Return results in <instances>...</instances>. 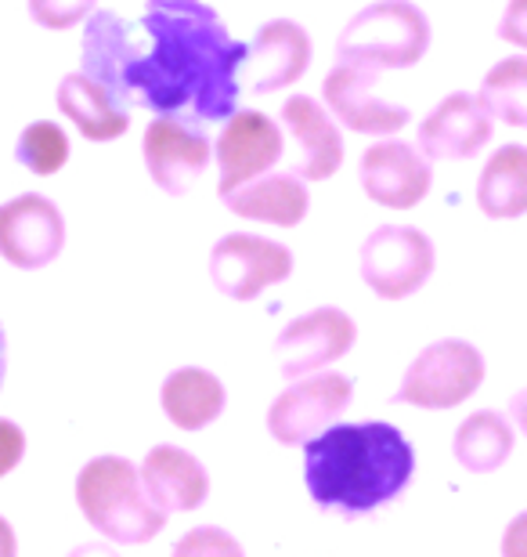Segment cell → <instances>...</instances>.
I'll list each match as a JSON object with an SVG mask.
<instances>
[{
  "mask_svg": "<svg viewBox=\"0 0 527 557\" xmlns=\"http://www.w3.org/2000/svg\"><path fill=\"white\" fill-rule=\"evenodd\" d=\"M4 370H8V341H4V326H0V387H4Z\"/></svg>",
  "mask_w": 527,
  "mask_h": 557,
  "instance_id": "cell-34",
  "label": "cell"
},
{
  "mask_svg": "<svg viewBox=\"0 0 527 557\" xmlns=\"http://www.w3.org/2000/svg\"><path fill=\"white\" fill-rule=\"evenodd\" d=\"M499 37L527 51V0H510L506 15L499 22Z\"/></svg>",
  "mask_w": 527,
  "mask_h": 557,
  "instance_id": "cell-29",
  "label": "cell"
},
{
  "mask_svg": "<svg viewBox=\"0 0 527 557\" xmlns=\"http://www.w3.org/2000/svg\"><path fill=\"white\" fill-rule=\"evenodd\" d=\"M70 557H120L112 547H102V543H84V547H76Z\"/></svg>",
  "mask_w": 527,
  "mask_h": 557,
  "instance_id": "cell-33",
  "label": "cell"
},
{
  "mask_svg": "<svg viewBox=\"0 0 527 557\" xmlns=\"http://www.w3.org/2000/svg\"><path fill=\"white\" fill-rule=\"evenodd\" d=\"M477 207L488 218L510 221L527 214V149L524 145H502L480 171Z\"/></svg>",
  "mask_w": 527,
  "mask_h": 557,
  "instance_id": "cell-22",
  "label": "cell"
},
{
  "mask_svg": "<svg viewBox=\"0 0 527 557\" xmlns=\"http://www.w3.org/2000/svg\"><path fill=\"white\" fill-rule=\"evenodd\" d=\"M434 275V243L409 225H384L362 247V278L376 297L405 300Z\"/></svg>",
  "mask_w": 527,
  "mask_h": 557,
  "instance_id": "cell-6",
  "label": "cell"
},
{
  "mask_svg": "<svg viewBox=\"0 0 527 557\" xmlns=\"http://www.w3.org/2000/svg\"><path fill=\"white\" fill-rule=\"evenodd\" d=\"M293 272V253L289 247L250 232H231L213 243L210 250V278L224 297L253 300L267 286L283 283Z\"/></svg>",
  "mask_w": 527,
  "mask_h": 557,
  "instance_id": "cell-7",
  "label": "cell"
},
{
  "mask_svg": "<svg viewBox=\"0 0 527 557\" xmlns=\"http://www.w3.org/2000/svg\"><path fill=\"white\" fill-rule=\"evenodd\" d=\"M379 81L376 70L368 65H351V62H336L329 76L322 84L325 106L329 113L340 120L343 127L357 131V135H398L409 124V109L384 102L373 95V84Z\"/></svg>",
  "mask_w": 527,
  "mask_h": 557,
  "instance_id": "cell-10",
  "label": "cell"
},
{
  "mask_svg": "<svg viewBox=\"0 0 527 557\" xmlns=\"http://www.w3.org/2000/svg\"><path fill=\"white\" fill-rule=\"evenodd\" d=\"M171 557H246L242 543L217 525H199L174 543Z\"/></svg>",
  "mask_w": 527,
  "mask_h": 557,
  "instance_id": "cell-26",
  "label": "cell"
},
{
  "mask_svg": "<svg viewBox=\"0 0 527 557\" xmlns=\"http://www.w3.org/2000/svg\"><path fill=\"white\" fill-rule=\"evenodd\" d=\"M224 207L231 214H239L246 221H264V225H278V228H293L308 218L311 196L304 177L289 174H261L253 182H246L231 193H224Z\"/></svg>",
  "mask_w": 527,
  "mask_h": 557,
  "instance_id": "cell-19",
  "label": "cell"
},
{
  "mask_svg": "<svg viewBox=\"0 0 527 557\" xmlns=\"http://www.w3.org/2000/svg\"><path fill=\"white\" fill-rule=\"evenodd\" d=\"M513 453V428L495 409L466 417L455 431V460L474 474L499 471Z\"/></svg>",
  "mask_w": 527,
  "mask_h": 557,
  "instance_id": "cell-23",
  "label": "cell"
},
{
  "mask_svg": "<svg viewBox=\"0 0 527 557\" xmlns=\"http://www.w3.org/2000/svg\"><path fill=\"white\" fill-rule=\"evenodd\" d=\"M357 177H362V188L373 203L390 207V210H412L430 193L434 171L416 145L387 138V141H376L373 149L362 156Z\"/></svg>",
  "mask_w": 527,
  "mask_h": 557,
  "instance_id": "cell-11",
  "label": "cell"
},
{
  "mask_svg": "<svg viewBox=\"0 0 527 557\" xmlns=\"http://www.w3.org/2000/svg\"><path fill=\"white\" fill-rule=\"evenodd\" d=\"M62 239V214L48 199L26 196L0 210V253L18 269H40V264L54 261Z\"/></svg>",
  "mask_w": 527,
  "mask_h": 557,
  "instance_id": "cell-15",
  "label": "cell"
},
{
  "mask_svg": "<svg viewBox=\"0 0 527 557\" xmlns=\"http://www.w3.org/2000/svg\"><path fill=\"white\" fill-rule=\"evenodd\" d=\"M354 337H357V330L351 315L325 305L289 322V326L278 333L275 351H278V359H283V373L289 381H297V376H308L322 370V366L343 359V355L351 351Z\"/></svg>",
  "mask_w": 527,
  "mask_h": 557,
  "instance_id": "cell-12",
  "label": "cell"
},
{
  "mask_svg": "<svg viewBox=\"0 0 527 557\" xmlns=\"http://www.w3.org/2000/svg\"><path fill=\"white\" fill-rule=\"evenodd\" d=\"M26 453V434H22L11 420H0V478L11 474Z\"/></svg>",
  "mask_w": 527,
  "mask_h": 557,
  "instance_id": "cell-28",
  "label": "cell"
},
{
  "mask_svg": "<svg viewBox=\"0 0 527 557\" xmlns=\"http://www.w3.org/2000/svg\"><path fill=\"white\" fill-rule=\"evenodd\" d=\"M416 474V449L394 423H329L304 442V482L322 510L347 518L390 504Z\"/></svg>",
  "mask_w": 527,
  "mask_h": 557,
  "instance_id": "cell-2",
  "label": "cell"
},
{
  "mask_svg": "<svg viewBox=\"0 0 527 557\" xmlns=\"http://www.w3.org/2000/svg\"><path fill=\"white\" fill-rule=\"evenodd\" d=\"M477 98L488 109V116L510 127H527V54H513V59L491 65L480 81Z\"/></svg>",
  "mask_w": 527,
  "mask_h": 557,
  "instance_id": "cell-24",
  "label": "cell"
},
{
  "mask_svg": "<svg viewBox=\"0 0 527 557\" xmlns=\"http://www.w3.org/2000/svg\"><path fill=\"white\" fill-rule=\"evenodd\" d=\"M351 392L343 373L297 376L267 409V431L283 445H304L351 406Z\"/></svg>",
  "mask_w": 527,
  "mask_h": 557,
  "instance_id": "cell-8",
  "label": "cell"
},
{
  "mask_svg": "<svg viewBox=\"0 0 527 557\" xmlns=\"http://www.w3.org/2000/svg\"><path fill=\"white\" fill-rule=\"evenodd\" d=\"M283 131L272 116L242 109V113L228 116V127L217 138V166H221V196L231 193L253 177L267 174L283 160Z\"/></svg>",
  "mask_w": 527,
  "mask_h": 557,
  "instance_id": "cell-13",
  "label": "cell"
},
{
  "mask_svg": "<svg viewBox=\"0 0 527 557\" xmlns=\"http://www.w3.org/2000/svg\"><path fill=\"white\" fill-rule=\"evenodd\" d=\"M502 557H527V510L510 521L502 532Z\"/></svg>",
  "mask_w": 527,
  "mask_h": 557,
  "instance_id": "cell-30",
  "label": "cell"
},
{
  "mask_svg": "<svg viewBox=\"0 0 527 557\" xmlns=\"http://www.w3.org/2000/svg\"><path fill=\"white\" fill-rule=\"evenodd\" d=\"M33 18L48 29H70L80 18L91 15L95 0H29Z\"/></svg>",
  "mask_w": 527,
  "mask_h": 557,
  "instance_id": "cell-27",
  "label": "cell"
},
{
  "mask_svg": "<svg viewBox=\"0 0 527 557\" xmlns=\"http://www.w3.org/2000/svg\"><path fill=\"white\" fill-rule=\"evenodd\" d=\"M510 417H513V423L527 434V387L524 392H517L513 395V403H510Z\"/></svg>",
  "mask_w": 527,
  "mask_h": 557,
  "instance_id": "cell-32",
  "label": "cell"
},
{
  "mask_svg": "<svg viewBox=\"0 0 527 557\" xmlns=\"http://www.w3.org/2000/svg\"><path fill=\"white\" fill-rule=\"evenodd\" d=\"M141 485L163 515L171 510H196L206 504L210 478L206 467L192 453L177 445H155L141 463Z\"/></svg>",
  "mask_w": 527,
  "mask_h": 557,
  "instance_id": "cell-18",
  "label": "cell"
},
{
  "mask_svg": "<svg viewBox=\"0 0 527 557\" xmlns=\"http://www.w3.org/2000/svg\"><path fill=\"white\" fill-rule=\"evenodd\" d=\"M0 557H18V540L8 518H0Z\"/></svg>",
  "mask_w": 527,
  "mask_h": 557,
  "instance_id": "cell-31",
  "label": "cell"
},
{
  "mask_svg": "<svg viewBox=\"0 0 527 557\" xmlns=\"http://www.w3.org/2000/svg\"><path fill=\"white\" fill-rule=\"evenodd\" d=\"M224 403H228L224 384L213 373L196 370V366L174 370L163 381V413L181 431H203L206 423L224 413Z\"/></svg>",
  "mask_w": 527,
  "mask_h": 557,
  "instance_id": "cell-20",
  "label": "cell"
},
{
  "mask_svg": "<svg viewBox=\"0 0 527 557\" xmlns=\"http://www.w3.org/2000/svg\"><path fill=\"white\" fill-rule=\"evenodd\" d=\"M485 381V355L469 341H437L416 355L394 403L419 409H452L466 403Z\"/></svg>",
  "mask_w": 527,
  "mask_h": 557,
  "instance_id": "cell-5",
  "label": "cell"
},
{
  "mask_svg": "<svg viewBox=\"0 0 527 557\" xmlns=\"http://www.w3.org/2000/svg\"><path fill=\"white\" fill-rule=\"evenodd\" d=\"M311 65V37L304 26L289 18H272L256 29V37L246 51L242 70L253 76V95L278 91V87L297 84ZM239 70V73H242Z\"/></svg>",
  "mask_w": 527,
  "mask_h": 557,
  "instance_id": "cell-16",
  "label": "cell"
},
{
  "mask_svg": "<svg viewBox=\"0 0 527 557\" xmlns=\"http://www.w3.org/2000/svg\"><path fill=\"white\" fill-rule=\"evenodd\" d=\"M430 48V22L409 0H376L347 22L336 59L368 70H409Z\"/></svg>",
  "mask_w": 527,
  "mask_h": 557,
  "instance_id": "cell-4",
  "label": "cell"
},
{
  "mask_svg": "<svg viewBox=\"0 0 527 557\" xmlns=\"http://www.w3.org/2000/svg\"><path fill=\"white\" fill-rule=\"evenodd\" d=\"M213 145L196 120L160 116L145 131V163L166 196H185L210 166Z\"/></svg>",
  "mask_w": 527,
  "mask_h": 557,
  "instance_id": "cell-9",
  "label": "cell"
},
{
  "mask_svg": "<svg viewBox=\"0 0 527 557\" xmlns=\"http://www.w3.org/2000/svg\"><path fill=\"white\" fill-rule=\"evenodd\" d=\"M145 48L112 11H98L84 29V76L116 102L196 124L228 120L239 109V70L250 44L228 37L221 15L203 0H149L138 18Z\"/></svg>",
  "mask_w": 527,
  "mask_h": 557,
  "instance_id": "cell-1",
  "label": "cell"
},
{
  "mask_svg": "<svg viewBox=\"0 0 527 557\" xmlns=\"http://www.w3.org/2000/svg\"><path fill=\"white\" fill-rule=\"evenodd\" d=\"M491 141V116L477 95L455 91L434 106L419 127V152L426 160H474Z\"/></svg>",
  "mask_w": 527,
  "mask_h": 557,
  "instance_id": "cell-14",
  "label": "cell"
},
{
  "mask_svg": "<svg viewBox=\"0 0 527 557\" xmlns=\"http://www.w3.org/2000/svg\"><path fill=\"white\" fill-rule=\"evenodd\" d=\"M62 113L73 120L91 141H112L130 127V113L91 76H65L59 87Z\"/></svg>",
  "mask_w": 527,
  "mask_h": 557,
  "instance_id": "cell-21",
  "label": "cell"
},
{
  "mask_svg": "<svg viewBox=\"0 0 527 557\" xmlns=\"http://www.w3.org/2000/svg\"><path fill=\"white\" fill-rule=\"evenodd\" d=\"M84 518L112 543H149L166 529V515L141 485V471L123 456H98L76 478Z\"/></svg>",
  "mask_w": 527,
  "mask_h": 557,
  "instance_id": "cell-3",
  "label": "cell"
},
{
  "mask_svg": "<svg viewBox=\"0 0 527 557\" xmlns=\"http://www.w3.org/2000/svg\"><path fill=\"white\" fill-rule=\"evenodd\" d=\"M70 156V141L54 124H33L18 141V160L37 174H54Z\"/></svg>",
  "mask_w": 527,
  "mask_h": 557,
  "instance_id": "cell-25",
  "label": "cell"
},
{
  "mask_svg": "<svg viewBox=\"0 0 527 557\" xmlns=\"http://www.w3.org/2000/svg\"><path fill=\"white\" fill-rule=\"evenodd\" d=\"M283 124L297 141L293 174L304 182H325L343 163V135L315 98L297 95L283 106Z\"/></svg>",
  "mask_w": 527,
  "mask_h": 557,
  "instance_id": "cell-17",
  "label": "cell"
}]
</instances>
